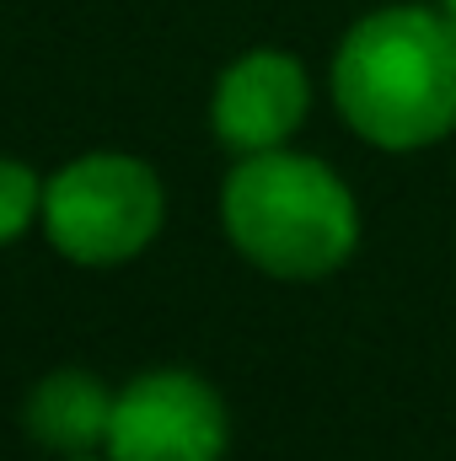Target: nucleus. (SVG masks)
Listing matches in <instances>:
<instances>
[{
	"label": "nucleus",
	"instance_id": "f257e3e1",
	"mask_svg": "<svg viewBox=\"0 0 456 461\" xmlns=\"http://www.w3.org/2000/svg\"><path fill=\"white\" fill-rule=\"evenodd\" d=\"M339 123L381 156H419L456 134V27L441 5L392 0L349 22L328 59Z\"/></svg>",
	"mask_w": 456,
	"mask_h": 461
},
{
	"label": "nucleus",
	"instance_id": "f03ea898",
	"mask_svg": "<svg viewBox=\"0 0 456 461\" xmlns=\"http://www.w3.org/2000/svg\"><path fill=\"white\" fill-rule=\"evenodd\" d=\"M221 230L242 263L279 285H323L360 252L365 215L333 161L279 145L231 156L221 183Z\"/></svg>",
	"mask_w": 456,
	"mask_h": 461
},
{
	"label": "nucleus",
	"instance_id": "7ed1b4c3",
	"mask_svg": "<svg viewBox=\"0 0 456 461\" xmlns=\"http://www.w3.org/2000/svg\"><path fill=\"white\" fill-rule=\"evenodd\" d=\"M38 226L49 247L76 268L134 263L167 226V183L145 156L87 150L43 177Z\"/></svg>",
	"mask_w": 456,
	"mask_h": 461
},
{
	"label": "nucleus",
	"instance_id": "20e7f679",
	"mask_svg": "<svg viewBox=\"0 0 456 461\" xmlns=\"http://www.w3.org/2000/svg\"><path fill=\"white\" fill-rule=\"evenodd\" d=\"M103 451L114 461H226L231 408L221 386L199 370H140L114 392Z\"/></svg>",
	"mask_w": 456,
	"mask_h": 461
},
{
	"label": "nucleus",
	"instance_id": "39448f33",
	"mask_svg": "<svg viewBox=\"0 0 456 461\" xmlns=\"http://www.w3.org/2000/svg\"><path fill=\"white\" fill-rule=\"evenodd\" d=\"M312 118V70L301 54L258 43L242 49L210 92V134L231 156L290 145Z\"/></svg>",
	"mask_w": 456,
	"mask_h": 461
},
{
	"label": "nucleus",
	"instance_id": "423d86ee",
	"mask_svg": "<svg viewBox=\"0 0 456 461\" xmlns=\"http://www.w3.org/2000/svg\"><path fill=\"white\" fill-rule=\"evenodd\" d=\"M108 419H114V392L103 386V375H92L81 365L49 370L22 402V424L49 456L103 451L108 446Z\"/></svg>",
	"mask_w": 456,
	"mask_h": 461
},
{
	"label": "nucleus",
	"instance_id": "0eeeda50",
	"mask_svg": "<svg viewBox=\"0 0 456 461\" xmlns=\"http://www.w3.org/2000/svg\"><path fill=\"white\" fill-rule=\"evenodd\" d=\"M38 215H43V177L27 161L0 156V247L22 241L38 226Z\"/></svg>",
	"mask_w": 456,
	"mask_h": 461
},
{
	"label": "nucleus",
	"instance_id": "6e6552de",
	"mask_svg": "<svg viewBox=\"0 0 456 461\" xmlns=\"http://www.w3.org/2000/svg\"><path fill=\"white\" fill-rule=\"evenodd\" d=\"M54 461H114L108 451H81V456H54Z\"/></svg>",
	"mask_w": 456,
	"mask_h": 461
},
{
	"label": "nucleus",
	"instance_id": "1a4fd4ad",
	"mask_svg": "<svg viewBox=\"0 0 456 461\" xmlns=\"http://www.w3.org/2000/svg\"><path fill=\"white\" fill-rule=\"evenodd\" d=\"M435 5L446 11V22H451V27H456V0H435Z\"/></svg>",
	"mask_w": 456,
	"mask_h": 461
}]
</instances>
